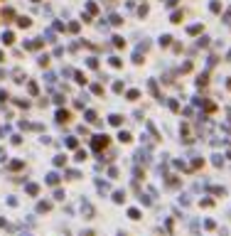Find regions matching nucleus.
Wrapping results in <instances>:
<instances>
[{"mask_svg": "<svg viewBox=\"0 0 231 236\" xmlns=\"http://www.w3.org/2000/svg\"><path fill=\"white\" fill-rule=\"evenodd\" d=\"M99 189H101V192H108V185H106V182H101V180H99Z\"/></svg>", "mask_w": 231, "mask_h": 236, "instance_id": "obj_5", "label": "nucleus"}, {"mask_svg": "<svg viewBox=\"0 0 231 236\" xmlns=\"http://www.w3.org/2000/svg\"><path fill=\"white\" fill-rule=\"evenodd\" d=\"M138 160H140L143 165H148V163H150V158H148V150H140V153H138Z\"/></svg>", "mask_w": 231, "mask_h": 236, "instance_id": "obj_2", "label": "nucleus"}, {"mask_svg": "<svg viewBox=\"0 0 231 236\" xmlns=\"http://www.w3.org/2000/svg\"><path fill=\"white\" fill-rule=\"evenodd\" d=\"M101 148H106V135L94 138V150H101Z\"/></svg>", "mask_w": 231, "mask_h": 236, "instance_id": "obj_1", "label": "nucleus"}, {"mask_svg": "<svg viewBox=\"0 0 231 236\" xmlns=\"http://www.w3.org/2000/svg\"><path fill=\"white\" fill-rule=\"evenodd\" d=\"M47 182H49V185H57V182H59V175H57V172H49V175H47Z\"/></svg>", "mask_w": 231, "mask_h": 236, "instance_id": "obj_3", "label": "nucleus"}, {"mask_svg": "<svg viewBox=\"0 0 231 236\" xmlns=\"http://www.w3.org/2000/svg\"><path fill=\"white\" fill-rule=\"evenodd\" d=\"M128 216H131V219H138V216H140V212H138V209H131V212H128Z\"/></svg>", "mask_w": 231, "mask_h": 236, "instance_id": "obj_4", "label": "nucleus"}, {"mask_svg": "<svg viewBox=\"0 0 231 236\" xmlns=\"http://www.w3.org/2000/svg\"><path fill=\"white\" fill-rule=\"evenodd\" d=\"M27 192H30V194H37V185H27Z\"/></svg>", "mask_w": 231, "mask_h": 236, "instance_id": "obj_6", "label": "nucleus"}]
</instances>
